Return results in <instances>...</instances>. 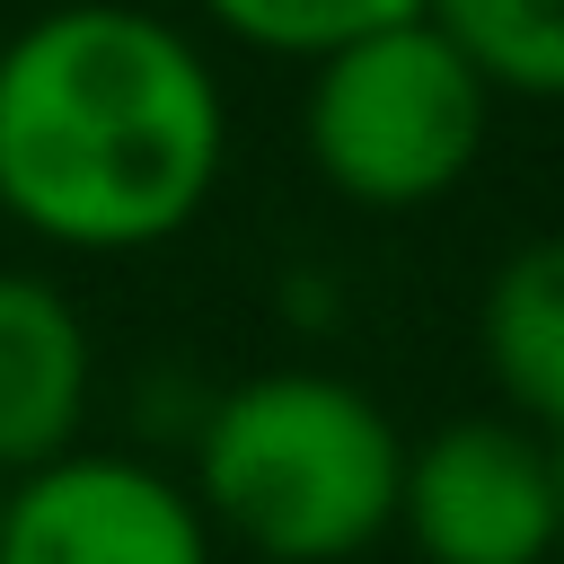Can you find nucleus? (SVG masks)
<instances>
[{"mask_svg": "<svg viewBox=\"0 0 564 564\" xmlns=\"http://www.w3.org/2000/svg\"><path fill=\"white\" fill-rule=\"evenodd\" d=\"M0 564H212V520L167 467L79 441L0 485Z\"/></svg>", "mask_w": 564, "mask_h": 564, "instance_id": "5", "label": "nucleus"}, {"mask_svg": "<svg viewBox=\"0 0 564 564\" xmlns=\"http://www.w3.org/2000/svg\"><path fill=\"white\" fill-rule=\"evenodd\" d=\"M229 159L212 53L141 0H62L0 35V212L62 256H141L203 220Z\"/></svg>", "mask_w": 564, "mask_h": 564, "instance_id": "1", "label": "nucleus"}, {"mask_svg": "<svg viewBox=\"0 0 564 564\" xmlns=\"http://www.w3.org/2000/svg\"><path fill=\"white\" fill-rule=\"evenodd\" d=\"M485 132L494 88L432 18H397L317 53L300 88V150L352 212H423L458 194L485 159Z\"/></svg>", "mask_w": 564, "mask_h": 564, "instance_id": "3", "label": "nucleus"}, {"mask_svg": "<svg viewBox=\"0 0 564 564\" xmlns=\"http://www.w3.org/2000/svg\"><path fill=\"white\" fill-rule=\"evenodd\" d=\"M194 9H203V26H220L229 44L273 53V62H317L370 26L423 18V0H194Z\"/></svg>", "mask_w": 564, "mask_h": 564, "instance_id": "9", "label": "nucleus"}, {"mask_svg": "<svg viewBox=\"0 0 564 564\" xmlns=\"http://www.w3.org/2000/svg\"><path fill=\"white\" fill-rule=\"evenodd\" d=\"M555 555H564V441H555Z\"/></svg>", "mask_w": 564, "mask_h": 564, "instance_id": "10", "label": "nucleus"}, {"mask_svg": "<svg viewBox=\"0 0 564 564\" xmlns=\"http://www.w3.org/2000/svg\"><path fill=\"white\" fill-rule=\"evenodd\" d=\"M494 97L564 106V0H423Z\"/></svg>", "mask_w": 564, "mask_h": 564, "instance_id": "8", "label": "nucleus"}, {"mask_svg": "<svg viewBox=\"0 0 564 564\" xmlns=\"http://www.w3.org/2000/svg\"><path fill=\"white\" fill-rule=\"evenodd\" d=\"M397 529L423 564H546L555 555V441L511 414H458L405 441Z\"/></svg>", "mask_w": 564, "mask_h": 564, "instance_id": "4", "label": "nucleus"}, {"mask_svg": "<svg viewBox=\"0 0 564 564\" xmlns=\"http://www.w3.org/2000/svg\"><path fill=\"white\" fill-rule=\"evenodd\" d=\"M476 352L502 388V414L564 441V229L520 238L476 300Z\"/></svg>", "mask_w": 564, "mask_h": 564, "instance_id": "7", "label": "nucleus"}, {"mask_svg": "<svg viewBox=\"0 0 564 564\" xmlns=\"http://www.w3.org/2000/svg\"><path fill=\"white\" fill-rule=\"evenodd\" d=\"M88 397H97V344L79 300L35 264H0V485L79 449Z\"/></svg>", "mask_w": 564, "mask_h": 564, "instance_id": "6", "label": "nucleus"}, {"mask_svg": "<svg viewBox=\"0 0 564 564\" xmlns=\"http://www.w3.org/2000/svg\"><path fill=\"white\" fill-rule=\"evenodd\" d=\"M405 432L335 370H256L194 423V502L212 538L264 564H352L397 529Z\"/></svg>", "mask_w": 564, "mask_h": 564, "instance_id": "2", "label": "nucleus"}]
</instances>
